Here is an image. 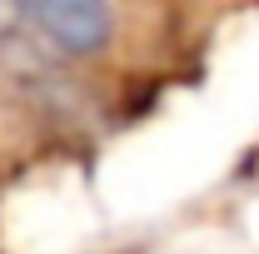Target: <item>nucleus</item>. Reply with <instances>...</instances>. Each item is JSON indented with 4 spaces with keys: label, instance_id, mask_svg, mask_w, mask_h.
<instances>
[{
    "label": "nucleus",
    "instance_id": "f257e3e1",
    "mask_svg": "<svg viewBox=\"0 0 259 254\" xmlns=\"http://www.w3.org/2000/svg\"><path fill=\"white\" fill-rule=\"evenodd\" d=\"M20 25H30L40 45H50L55 55H95L115 35V10L100 0H40L15 10Z\"/></svg>",
    "mask_w": 259,
    "mask_h": 254
}]
</instances>
